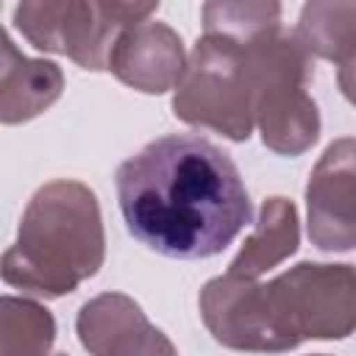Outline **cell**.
<instances>
[{
  "label": "cell",
  "instance_id": "1",
  "mask_svg": "<svg viewBox=\"0 0 356 356\" xmlns=\"http://www.w3.org/2000/svg\"><path fill=\"white\" fill-rule=\"evenodd\" d=\"M125 228L170 259L222 253L253 220L234 159L197 134L147 142L114 172Z\"/></svg>",
  "mask_w": 356,
  "mask_h": 356
},
{
  "label": "cell",
  "instance_id": "2",
  "mask_svg": "<svg viewBox=\"0 0 356 356\" xmlns=\"http://www.w3.org/2000/svg\"><path fill=\"white\" fill-rule=\"evenodd\" d=\"M106 259L103 217L95 192L70 178L50 181L28 200L17 239L3 253V281L33 298H64Z\"/></svg>",
  "mask_w": 356,
  "mask_h": 356
},
{
  "label": "cell",
  "instance_id": "3",
  "mask_svg": "<svg viewBox=\"0 0 356 356\" xmlns=\"http://www.w3.org/2000/svg\"><path fill=\"white\" fill-rule=\"evenodd\" d=\"M250 70L256 86V128L264 147L278 156H300L320 139V111L306 92L314 78V61L300 39L273 31L250 44Z\"/></svg>",
  "mask_w": 356,
  "mask_h": 356
},
{
  "label": "cell",
  "instance_id": "4",
  "mask_svg": "<svg viewBox=\"0 0 356 356\" xmlns=\"http://www.w3.org/2000/svg\"><path fill=\"white\" fill-rule=\"evenodd\" d=\"M256 86L248 47L217 33H203L186 72L172 89V114L195 128H209L231 142H248L256 117Z\"/></svg>",
  "mask_w": 356,
  "mask_h": 356
},
{
  "label": "cell",
  "instance_id": "5",
  "mask_svg": "<svg viewBox=\"0 0 356 356\" xmlns=\"http://www.w3.org/2000/svg\"><path fill=\"white\" fill-rule=\"evenodd\" d=\"M156 11L159 3L25 0L14 8V25L36 50L67 56L78 67L100 72L108 70L120 33Z\"/></svg>",
  "mask_w": 356,
  "mask_h": 356
},
{
  "label": "cell",
  "instance_id": "6",
  "mask_svg": "<svg viewBox=\"0 0 356 356\" xmlns=\"http://www.w3.org/2000/svg\"><path fill=\"white\" fill-rule=\"evenodd\" d=\"M286 350L306 339H345L356 331V267L300 261L264 284Z\"/></svg>",
  "mask_w": 356,
  "mask_h": 356
},
{
  "label": "cell",
  "instance_id": "7",
  "mask_svg": "<svg viewBox=\"0 0 356 356\" xmlns=\"http://www.w3.org/2000/svg\"><path fill=\"white\" fill-rule=\"evenodd\" d=\"M306 234L317 250L356 248V136L334 139L306 184Z\"/></svg>",
  "mask_w": 356,
  "mask_h": 356
},
{
  "label": "cell",
  "instance_id": "8",
  "mask_svg": "<svg viewBox=\"0 0 356 356\" xmlns=\"http://www.w3.org/2000/svg\"><path fill=\"white\" fill-rule=\"evenodd\" d=\"M197 306L203 325L222 348L248 353L286 350L284 339L273 325L264 284H259L256 278H242L231 273L217 275L203 284Z\"/></svg>",
  "mask_w": 356,
  "mask_h": 356
},
{
  "label": "cell",
  "instance_id": "9",
  "mask_svg": "<svg viewBox=\"0 0 356 356\" xmlns=\"http://www.w3.org/2000/svg\"><path fill=\"white\" fill-rule=\"evenodd\" d=\"M75 331L89 356H178L170 337L122 292L89 298L78 309Z\"/></svg>",
  "mask_w": 356,
  "mask_h": 356
},
{
  "label": "cell",
  "instance_id": "10",
  "mask_svg": "<svg viewBox=\"0 0 356 356\" xmlns=\"http://www.w3.org/2000/svg\"><path fill=\"white\" fill-rule=\"evenodd\" d=\"M186 50L181 36L156 19L125 28L111 50L108 72L145 95H164L178 86L186 72Z\"/></svg>",
  "mask_w": 356,
  "mask_h": 356
},
{
  "label": "cell",
  "instance_id": "11",
  "mask_svg": "<svg viewBox=\"0 0 356 356\" xmlns=\"http://www.w3.org/2000/svg\"><path fill=\"white\" fill-rule=\"evenodd\" d=\"M64 89V72L56 61L28 58L11 36L0 33V122L19 125L47 111Z\"/></svg>",
  "mask_w": 356,
  "mask_h": 356
},
{
  "label": "cell",
  "instance_id": "12",
  "mask_svg": "<svg viewBox=\"0 0 356 356\" xmlns=\"http://www.w3.org/2000/svg\"><path fill=\"white\" fill-rule=\"evenodd\" d=\"M298 222L300 220H298V209L292 200H286L281 195L267 197L261 203L253 234L245 239L242 250L228 264V273L242 275V278H259L261 273L278 267L300 245Z\"/></svg>",
  "mask_w": 356,
  "mask_h": 356
},
{
  "label": "cell",
  "instance_id": "13",
  "mask_svg": "<svg viewBox=\"0 0 356 356\" xmlns=\"http://www.w3.org/2000/svg\"><path fill=\"white\" fill-rule=\"evenodd\" d=\"M295 36L314 58L334 64L356 61V3L312 0L300 8Z\"/></svg>",
  "mask_w": 356,
  "mask_h": 356
},
{
  "label": "cell",
  "instance_id": "14",
  "mask_svg": "<svg viewBox=\"0 0 356 356\" xmlns=\"http://www.w3.org/2000/svg\"><path fill=\"white\" fill-rule=\"evenodd\" d=\"M53 342H56V320L39 300L3 295L0 300L3 356H50Z\"/></svg>",
  "mask_w": 356,
  "mask_h": 356
},
{
  "label": "cell",
  "instance_id": "15",
  "mask_svg": "<svg viewBox=\"0 0 356 356\" xmlns=\"http://www.w3.org/2000/svg\"><path fill=\"white\" fill-rule=\"evenodd\" d=\"M203 33L228 36L239 44H250L281 28V6L278 3H203Z\"/></svg>",
  "mask_w": 356,
  "mask_h": 356
},
{
  "label": "cell",
  "instance_id": "16",
  "mask_svg": "<svg viewBox=\"0 0 356 356\" xmlns=\"http://www.w3.org/2000/svg\"><path fill=\"white\" fill-rule=\"evenodd\" d=\"M337 83H339V92L345 95V100L350 106H356V61H348V64L339 67Z\"/></svg>",
  "mask_w": 356,
  "mask_h": 356
},
{
  "label": "cell",
  "instance_id": "17",
  "mask_svg": "<svg viewBox=\"0 0 356 356\" xmlns=\"http://www.w3.org/2000/svg\"><path fill=\"white\" fill-rule=\"evenodd\" d=\"M53 356H67V353H53Z\"/></svg>",
  "mask_w": 356,
  "mask_h": 356
},
{
  "label": "cell",
  "instance_id": "18",
  "mask_svg": "<svg viewBox=\"0 0 356 356\" xmlns=\"http://www.w3.org/2000/svg\"><path fill=\"white\" fill-rule=\"evenodd\" d=\"M314 356H325V353H314Z\"/></svg>",
  "mask_w": 356,
  "mask_h": 356
}]
</instances>
